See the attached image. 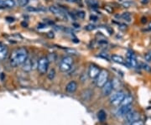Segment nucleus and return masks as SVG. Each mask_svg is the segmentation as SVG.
I'll list each match as a JSON object with an SVG mask.
<instances>
[{"label": "nucleus", "mask_w": 151, "mask_h": 125, "mask_svg": "<svg viewBox=\"0 0 151 125\" xmlns=\"http://www.w3.org/2000/svg\"><path fill=\"white\" fill-rule=\"evenodd\" d=\"M90 19H91V20L93 19V21H97V17L94 16V15H91V16H90Z\"/></svg>", "instance_id": "nucleus-35"}, {"label": "nucleus", "mask_w": 151, "mask_h": 125, "mask_svg": "<svg viewBox=\"0 0 151 125\" xmlns=\"http://www.w3.org/2000/svg\"><path fill=\"white\" fill-rule=\"evenodd\" d=\"M67 2H76V0H67Z\"/></svg>", "instance_id": "nucleus-37"}, {"label": "nucleus", "mask_w": 151, "mask_h": 125, "mask_svg": "<svg viewBox=\"0 0 151 125\" xmlns=\"http://www.w3.org/2000/svg\"><path fill=\"white\" fill-rule=\"evenodd\" d=\"M111 59L113 62L117 63V64H124V59L121 56L118 55H113L111 56Z\"/></svg>", "instance_id": "nucleus-16"}, {"label": "nucleus", "mask_w": 151, "mask_h": 125, "mask_svg": "<svg viewBox=\"0 0 151 125\" xmlns=\"http://www.w3.org/2000/svg\"><path fill=\"white\" fill-rule=\"evenodd\" d=\"M88 3L90 4L91 7H97L98 3L97 0H88Z\"/></svg>", "instance_id": "nucleus-23"}, {"label": "nucleus", "mask_w": 151, "mask_h": 125, "mask_svg": "<svg viewBox=\"0 0 151 125\" xmlns=\"http://www.w3.org/2000/svg\"><path fill=\"white\" fill-rule=\"evenodd\" d=\"M49 10H50L53 14L60 17V18H61V19L65 18V16H66V14H65L60 8L56 7V6H55V5H51V6H50V7H49Z\"/></svg>", "instance_id": "nucleus-12"}, {"label": "nucleus", "mask_w": 151, "mask_h": 125, "mask_svg": "<svg viewBox=\"0 0 151 125\" xmlns=\"http://www.w3.org/2000/svg\"><path fill=\"white\" fill-rule=\"evenodd\" d=\"M45 27H46V25L45 24H43V23H40L38 25V29H44Z\"/></svg>", "instance_id": "nucleus-31"}, {"label": "nucleus", "mask_w": 151, "mask_h": 125, "mask_svg": "<svg viewBox=\"0 0 151 125\" xmlns=\"http://www.w3.org/2000/svg\"><path fill=\"white\" fill-rule=\"evenodd\" d=\"M33 62L34 61L32 59H30L28 57L27 60L21 65V66H22V70H23L25 72H30V71H31L34 69Z\"/></svg>", "instance_id": "nucleus-11"}, {"label": "nucleus", "mask_w": 151, "mask_h": 125, "mask_svg": "<svg viewBox=\"0 0 151 125\" xmlns=\"http://www.w3.org/2000/svg\"><path fill=\"white\" fill-rule=\"evenodd\" d=\"M8 56V47L6 45H0V60H3Z\"/></svg>", "instance_id": "nucleus-15"}, {"label": "nucleus", "mask_w": 151, "mask_h": 125, "mask_svg": "<svg viewBox=\"0 0 151 125\" xmlns=\"http://www.w3.org/2000/svg\"><path fill=\"white\" fill-rule=\"evenodd\" d=\"M96 27L94 26V25H86V27H85V29L86 30H93L94 29H95Z\"/></svg>", "instance_id": "nucleus-29"}, {"label": "nucleus", "mask_w": 151, "mask_h": 125, "mask_svg": "<svg viewBox=\"0 0 151 125\" xmlns=\"http://www.w3.org/2000/svg\"><path fill=\"white\" fill-rule=\"evenodd\" d=\"M124 117H125V125H131L134 122L139 119L140 115L138 112L131 110L128 114H126Z\"/></svg>", "instance_id": "nucleus-6"}, {"label": "nucleus", "mask_w": 151, "mask_h": 125, "mask_svg": "<svg viewBox=\"0 0 151 125\" xmlns=\"http://www.w3.org/2000/svg\"><path fill=\"white\" fill-rule=\"evenodd\" d=\"M73 63H74V61L71 56H64L61 59L60 65H59L60 71L62 72H67V71H71L73 66Z\"/></svg>", "instance_id": "nucleus-2"}, {"label": "nucleus", "mask_w": 151, "mask_h": 125, "mask_svg": "<svg viewBox=\"0 0 151 125\" xmlns=\"http://www.w3.org/2000/svg\"><path fill=\"white\" fill-rule=\"evenodd\" d=\"M47 36L49 38H54V33L53 32H48L47 33Z\"/></svg>", "instance_id": "nucleus-34"}, {"label": "nucleus", "mask_w": 151, "mask_h": 125, "mask_svg": "<svg viewBox=\"0 0 151 125\" xmlns=\"http://www.w3.org/2000/svg\"><path fill=\"white\" fill-rule=\"evenodd\" d=\"M105 9L108 10V13H112V12H113V8H110V6H105Z\"/></svg>", "instance_id": "nucleus-33"}, {"label": "nucleus", "mask_w": 151, "mask_h": 125, "mask_svg": "<svg viewBox=\"0 0 151 125\" xmlns=\"http://www.w3.org/2000/svg\"><path fill=\"white\" fill-rule=\"evenodd\" d=\"M132 110V106L130 105H124V106H120V108L117 109L116 112V115L117 117H125L126 114H128L130 111Z\"/></svg>", "instance_id": "nucleus-8"}, {"label": "nucleus", "mask_w": 151, "mask_h": 125, "mask_svg": "<svg viewBox=\"0 0 151 125\" xmlns=\"http://www.w3.org/2000/svg\"><path fill=\"white\" fill-rule=\"evenodd\" d=\"M92 94H93V92L90 89H86L82 92V98L83 101H89L92 97Z\"/></svg>", "instance_id": "nucleus-14"}, {"label": "nucleus", "mask_w": 151, "mask_h": 125, "mask_svg": "<svg viewBox=\"0 0 151 125\" xmlns=\"http://www.w3.org/2000/svg\"><path fill=\"white\" fill-rule=\"evenodd\" d=\"M97 118L100 122H104L107 118V113L104 110H100L97 113Z\"/></svg>", "instance_id": "nucleus-18"}, {"label": "nucleus", "mask_w": 151, "mask_h": 125, "mask_svg": "<svg viewBox=\"0 0 151 125\" xmlns=\"http://www.w3.org/2000/svg\"><path fill=\"white\" fill-rule=\"evenodd\" d=\"M124 97H125V94H124V92H123V91H119V92H115V93H113L111 96V98H110V102L113 106L117 107V106H119L121 104V102H122L123 99L124 98Z\"/></svg>", "instance_id": "nucleus-5"}, {"label": "nucleus", "mask_w": 151, "mask_h": 125, "mask_svg": "<svg viewBox=\"0 0 151 125\" xmlns=\"http://www.w3.org/2000/svg\"><path fill=\"white\" fill-rule=\"evenodd\" d=\"M27 10L30 11V12H36V11H38V9L36 8H34V7H33V6H29V7H27Z\"/></svg>", "instance_id": "nucleus-28"}, {"label": "nucleus", "mask_w": 151, "mask_h": 125, "mask_svg": "<svg viewBox=\"0 0 151 125\" xmlns=\"http://www.w3.org/2000/svg\"><path fill=\"white\" fill-rule=\"evenodd\" d=\"M29 57V52L25 47L17 48L10 55V64L13 67L21 66Z\"/></svg>", "instance_id": "nucleus-1"}, {"label": "nucleus", "mask_w": 151, "mask_h": 125, "mask_svg": "<svg viewBox=\"0 0 151 125\" xmlns=\"http://www.w3.org/2000/svg\"><path fill=\"white\" fill-rule=\"evenodd\" d=\"M21 25H22V26H23L24 28H26V27H28V24H27L26 22H25V21L21 23Z\"/></svg>", "instance_id": "nucleus-36"}, {"label": "nucleus", "mask_w": 151, "mask_h": 125, "mask_svg": "<svg viewBox=\"0 0 151 125\" xmlns=\"http://www.w3.org/2000/svg\"><path fill=\"white\" fill-rule=\"evenodd\" d=\"M126 63L128 64V66L130 67H137V60L135 58L134 52L131 50L128 51L127 54V59H126Z\"/></svg>", "instance_id": "nucleus-9"}, {"label": "nucleus", "mask_w": 151, "mask_h": 125, "mask_svg": "<svg viewBox=\"0 0 151 125\" xmlns=\"http://www.w3.org/2000/svg\"><path fill=\"white\" fill-rule=\"evenodd\" d=\"M144 59L146 61H151V50H150L149 52H147L144 56Z\"/></svg>", "instance_id": "nucleus-25"}, {"label": "nucleus", "mask_w": 151, "mask_h": 125, "mask_svg": "<svg viewBox=\"0 0 151 125\" xmlns=\"http://www.w3.org/2000/svg\"><path fill=\"white\" fill-rule=\"evenodd\" d=\"M56 70L54 69V68H52V69H50V71L47 72V77H48V79L50 80V81H52L54 78H55V76H56Z\"/></svg>", "instance_id": "nucleus-20"}, {"label": "nucleus", "mask_w": 151, "mask_h": 125, "mask_svg": "<svg viewBox=\"0 0 151 125\" xmlns=\"http://www.w3.org/2000/svg\"><path fill=\"white\" fill-rule=\"evenodd\" d=\"M3 5L6 6L7 8H14L16 5V2L15 0H4Z\"/></svg>", "instance_id": "nucleus-19"}, {"label": "nucleus", "mask_w": 151, "mask_h": 125, "mask_svg": "<svg viewBox=\"0 0 151 125\" xmlns=\"http://www.w3.org/2000/svg\"><path fill=\"white\" fill-rule=\"evenodd\" d=\"M121 18H122L124 20H125L126 22H128V23H130L131 20H132V17H131V14H130L129 13H124V14L121 15Z\"/></svg>", "instance_id": "nucleus-21"}, {"label": "nucleus", "mask_w": 151, "mask_h": 125, "mask_svg": "<svg viewBox=\"0 0 151 125\" xmlns=\"http://www.w3.org/2000/svg\"><path fill=\"white\" fill-rule=\"evenodd\" d=\"M131 125H144V124H143V121H141L140 119H139V120H137V121L134 122Z\"/></svg>", "instance_id": "nucleus-30"}, {"label": "nucleus", "mask_w": 151, "mask_h": 125, "mask_svg": "<svg viewBox=\"0 0 151 125\" xmlns=\"http://www.w3.org/2000/svg\"><path fill=\"white\" fill-rule=\"evenodd\" d=\"M112 83H113V88H117V87H118L120 86V82H119L117 79H116V78L112 82Z\"/></svg>", "instance_id": "nucleus-24"}, {"label": "nucleus", "mask_w": 151, "mask_h": 125, "mask_svg": "<svg viewBox=\"0 0 151 125\" xmlns=\"http://www.w3.org/2000/svg\"><path fill=\"white\" fill-rule=\"evenodd\" d=\"M100 67L95 64H91L88 69V76L91 79H96L100 72Z\"/></svg>", "instance_id": "nucleus-7"}, {"label": "nucleus", "mask_w": 151, "mask_h": 125, "mask_svg": "<svg viewBox=\"0 0 151 125\" xmlns=\"http://www.w3.org/2000/svg\"><path fill=\"white\" fill-rule=\"evenodd\" d=\"M132 102H133V98H132L131 96H129V95H128V96H125L124 98L123 101H122L120 106H124V105H130Z\"/></svg>", "instance_id": "nucleus-17"}, {"label": "nucleus", "mask_w": 151, "mask_h": 125, "mask_svg": "<svg viewBox=\"0 0 151 125\" xmlns=\"http://www.w3.org/2000/svg\"><path fill=\"white\" fill-rule=\"evenodd\" d=\"M149 29H150L151 30V22L150 23V25H149Z\"/></svg>", "instance_id": "nucleus-38"}, {"label": "nucleus", "mask_w": 151, "mask_h": 125, "mask_svg": "<svg viewBox=\"0 0 151 125\" xmlns=\"http://www.w3.org/2000/svg\"><path fill=\"white\" fill-rule=\"evenodd\" d=\"M30 0H18V3L21 7H25L29 4Z\"/></svg>", "instance_id": "nucleus-22"}, {"label": "nucleus", "mask_w": 151, "mask_h": 125, "mask_svg": "<svg viewBox=\"0 0 151 125\" xmlns=\"http://www.w3.org/2000/svg\"><path fill=\"white\" fill-rule=\"evenodd\" d=\"M6 20L8 22H14V18H13V17H6Z\"/></svg>", "instance_id": "nucleus-32"}, {"label": "nucleus", "mask_w": 151, "mask_h": 125, "mask_svg": "<svg viewBox=\"0 0 151 125\" xmlns=\"http://www.w3.org/2000/svg\"><path fill=\"white\" fill-rule=\"evenodd\" d=\"M142 67L145 71H151V68L149 65H147V64H145V63H142Z\"/></svg>", "instance_id": "nucleus-27"}, {"label": "nucleus", "mask_w": 151, "mask_h": 125, "mask_svg": "<svg viewBox=\"0 0 151 125\" xmlns=\"http://www.w3.org/2000/svg\"><path fill=\"white\" fill-rule=\"evenodd\" d=\"M77 82L75 81H71L70 82H68L66 86V91L68 93H74L77 90Z\"/></svg>", "instance_id": "nucleus-13"}, {"label": "nucleus", "mask_w": 151, "mask_h": 125, "mask_svg": "<svg viewBox=\"0 0 151 125\" xmlns=\"http://www.w3.org/2000/svg\"><path fill=\"white\" fill-rule=\"evenodd\" d=\"M76 14H77V16L79 17L80 19H84V18H85V15H86V14H85L84 11H78Z\"/></svg>", "instance_id": "nucleus-26"}, {"label": "nucleus", "mask_w": 151, "mask_h": 125, "mask_svg": "<svg viewBox=\"0 0 151 125\" xmlns=\"http://www.w3.org/2000/svg\"><path fill=\"white\" fill-rule=\"evenodd\" d=\"M113 89V87L112 82L111 81H108L102 87V93L103 96H108V95L111 94Z\"/></svg>", "instance_id": "nucleus-10"}, {"label": "nucleus", "mask_w": 151, "mask_h": 125, "mask_svg": "<svg viewBox=\"0 0 151 125\" xmlns=\"http://www.w3.org/2000/svg\"><path fill=\"white\" fill-rule=\"evenodd\" d=\"M49 64H50V60L48 57L43 56L41 58L39 59L38 63H37V70H38L39 73L41 75L46 74L48 71V69H49Z\"/></svg>", "instance_id": "nucleus-3"}, {"label": "nucleus", "mask_w": 151, "mask_h": 125, "mask_svg": "<svg viewBox=\"0 0 151 125\" xmlns=\"http://www.w3.org/2000/svg\"><path fill=\"white\" fill-rule=\"evenodd\" d=\"M95 80L97 87L102 88V86L108 81V71L106 70H101L99 74L96 77Z\"/></svg>", "instance_id": "nucleus-4"}]
</instances>
